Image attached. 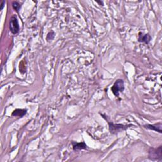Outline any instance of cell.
Listing matches in <instances>:
<instances>
[{"instance_id": "obj_6", "label": "cell", "mask_w": 162, "mask_h": 162, "mask_svg": "<svg viewBox=\"0 0 162 162\" xmlns=\"http://www.w3.org/2000/svg\"><path fill=\"white\" fill-rule=\"evenodd\" d=\"M139 38L138 39V41L140 42H143V43L145 44H148L149 42H150L151 39V37L150 36V35L149 34H146L143 35L141 34V33L139 34Z\"/></svg>"}, {"instance_id": "obj_1", "label": "cell", "mask_w": 162, "mask_h": 162, "mask_svg": "<svg viewBox=\"0 0 162 162\" xmlns=\"http://www.w3.org/2000/svg\"><path fill=\"white\" fill-rule=\"evenodd\" d=\"M149 158L153 160H162V148L161 146H159L158 148H151L149 150Z\"/></svg>"}, {"instance_id": "obj_9", "label": "cell", "mask_w": 162, "mask_h": 162, "mask_svg": "<svg viewBox=\"0 0 162 162\" xmlns=\"http://www.w3.org/2000/svg\"><path fill=\"white\" fill-rule=\"evenodd\" d=\"M12 6H13V8L14 10H16L17 12L19 11L20 9L21 8V5L17 1H14L13 2V3H12Z\"/></svg>"}, {"instance_id": "obj_11", "label": "cell", "mask_w": 162, "mask_h": 162, "mask_svg": "<svg viewBox=\"0 0 162 162\" xmlns=\"http://www.w3.org/2000/svg\"><path fill=\"white\" fill-rule=\"evenodd\" d=\"M5 1H2V3H1V8H0V10H2L3 9V8H4V7H5Z\"/></svg>"}, {"instance_id": "obj_7", "label": "cell", "mask_w": 162, "mask_h": 162, "mask_svg": "<svg viewBox=\"0 0 162 162\" xmlns=\"http://www.w3.org/2000/svg\"><path fill=\"white\" fill-rule=\"evenodd\" d=\"M72 146H73V149L74 151H79L81 150V149H86L87 146L85 145L84 142H81V143H72Z\"/></svg>"}, {"instance_id": "obj_2", "label": "cell", "mask_w": 162, "mask_h": 162, "mask_svg": "<svg viewBox=\"0 0 162 162\" xmlns=\"http://www.w3.org/2000/svg\"><path fill=\"white\" fill-rule=\"evenodd\" d=\"M124 81L122 79H118V80L115 82L114 85L112 87L111 90L113 94L116 97H118L120 93H122L124 90Z\"/></svg>"}, {"instance_id": "obj_3", "label": "cell", "mask_w": 162, "mask_h": 162, "mask_svg": "<svg viewBox=\"0 0 162 162\" xmlns=\"http://www.w3.org/2000/svg\"><path fill=\"white\" fill-rule=\"evenodd\" d=\"M109 130L110 132L113 134H117L120 132L121 131L126 130L129 126H131V125H124L122 124H114L113 123H110L109 122Z\"/></svg>"}, {"instance_id": "obj_5", "label": "cell", "mask_w": 162, "mask_h": 162, "mask_svg": "<svg viewBox=\"0 0 162 162\" xmlns=\"http://www.w3.org/2000/svg\"><path fill=\"white\" fill-rule=\"evenodd\" d=\"M144 127L146 128V129H148L149 130H155V131H157V132L161 133V127H162V124L161 122H159L158 124H155L153 125H151V124H147V125H144Z\"/></svg>"}, {"instance_id": "obj_10", "label": "cell", "mask_w": 162, "mask_h": 162, "mask_svg": "<svg viewBox=\"0 0 162 162\" xmlns=\"http://www.w3.org/2000/svg\"><path fill=\"white\" fill-rule=\"evenodd\" d=\"M51 36L53 38L54 37V33L53 31H51L50 32H49L48 33V34L47 36V40L48 41H50V40H52V39H51Z\"/></svg>"}, {"instance_id": "obj_4", "label": "cell", "mask_w": 162, "mask_h": 162, "mask_svg": "<svg viewBox=\"0 0 162 162\" xmlns=\"http://www.w3.org/2000/svg\"><path fill=\"white\" fill-rule=\"evenodd\" d=\"M10 29L11 32L14 34H16L19 31L20 26L19 20L16 16H12L11 18L10 21Z\"/></svg>"}, {"instance_id": "obj_8", "label": "cell", "mask_w": 162, "mask_h": 162, "mask_svg": "<svg viewBox=\"0 0 162 162\" xmlns=\"http://www.w3.org/2000/svg\"><path fill=\"white\" fill-rule=\"evenodd\" d=\"M27 114L26 110L24 109H17L13 111L12 113V116H15V117H22L23 116Z\"/></svg>"}]
</instances>
